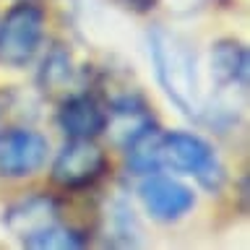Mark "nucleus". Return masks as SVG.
I'll use <instances>...</instances> for the list:
<instances>
[{"instance_id": "20e7f679", "label": "nucleus", "mask_w": 250, "mask_h": 250, "mask_svg": "<svg viewBox=\"0 0 250 250\" xmlns=\"http://www.w3.org/2000/svg\"><path fill=\"white\" fill-rule=\"evenodd\" d=\"M109 169L104 148L94 144V138H70L60 154L55 156L50 177L62 190H83L97 185Z\"/></svg>"}, {"instance_id": "f257e3e1", "label": "nucleus", "mask_w": 250, "mask_h": 250, "mask_svg": "<svg viewBox=\"0 0 250 250\" xmlns=\"http://www.w3.org/2000/svg\"><path fill=\"white\" fill-rule=\"evenodd\" d=\"M148 55L156 81L172 104L188 117H201L206 104L201 99L198 58L190 42L164 26H154L148 29Z\"/></svg>"}, {"instance_id": "ddd939ff", "label": "nucleus", "mask_w": 250, "mask_h": 250, "mask_svg": "<svg viewBox=\"0 0 250 250\" xmlns=\"http://www.w3.org/2000/svg\"><path fill=\"white\" fill-rule=\"evenodd\" d=\"M120 3L125 8H130V11H136V13H148L159 5V0H120Z\"/></svg>"}, {"instance_id": "423d86ee", "label": "nucleus", "mask_w": 250, "mask_h": 250, "mask_svg": "<svg viewBox=\"0 0 250 250\" xmlns=\"http://www.w3.org/2000/svg\"><path fill=\"white\" fill-rule=\"evenodd\" d=\"M138 198L144 203L146 214L156 222H177L188 216L195 206L193 188L167 175H144V183L138 185Z\"/></svg>"}, {"instance_id": "6e6552de", "label": "nucleus", "mask_w": 250, "mask_h": 250, "mask_svg": "<svg viewBox=\"0 0 250 250\" xmlns=\"http://www.w3.org/2000/svg\"><path fill=\"white\" fill-rule=\"evenodd\" d=\"M55 123L68 138H97L107 128V104L91 91L68 94L60 102Z\"/></svg>"}, {"instance_id": "0eeeda50", "label": "nucleus", "mask_w": 250, "mask_h": 250, "mask_svg": "<svg viewBox=\"0 0 250 250\" xmlns=\"http://www.w3.org/2000/svg\"><path fill=\"white\" fill-rule=\"evenodd\" d=\"M60 222L58 198L50 193H29L3 211V224L21 245Z\"/></svg>"}, {"instance_id": "7ed1b4c3", "label": "nucleus", "mask_w": 250, "mask_h": 250, "mask_svg": "<svg viewBox=\"0 0 250 250\" xmlns=\"http://www.w3.org/2000/svg\"><path fill=\"white\" fill-rule=\"evenodd\" d=\"M44 21V8L34 0H19L0 16V68L21 70L37 58Z\"/></svg>"}, {"instance_id": "f03ea898", "label": "nucleus", "mask_w": 250, "mask_h": 250, "mask_svg": "<svg viewBox=\"0 0 250 250\" xmlns=\"http://www.w3.org/2000/svg\"><path fill=\"white\" fill-rule=\"evenodd\" d=\"M159 159L162 167H169L180 175H193L201 188L219 193L224 185V164L216 148L190 130H167L159 133Z\"/></svg>"}, {"instance_id": "f8f14e48", "label": "nucleus", "mask_w": 250, "mask_h": 250, "mask_svg": "<svg viewBox=\"0 0 250 250\" xmlns=\"http://www.w3.org/2000/svg\"><path fill=\"white\" fill-rule=\"evenodd\" d=\"M138 232V222L128 203L117 201L115 206H109V234L117 240V245H136Z\"/></svg>"}, {"instance_id": "9b49d317", "label": "nucleus", "mask_w": 250, "mask_h": 250, "mask_svg": "<svg viewBox=\"0 0 250 250\" xmlns=\"http://www.w3.org/2000/svg\"><path fill=\"white\" fill-rule=\"evenodd\" d=\"M83 245H86V234H81L73 227H62L60 222L26 242V248H34V250H44V248L65 250V248H83Z\"/></svg>"}, {"instance_id": "39448f33", "label": "nucleus", "mask_w": 250, "mask_h": 250, "mask_svg": "<svg viewBox=\"0 0 250 250\" xmlns=\"http://www.w3.org/2000/svg\"><path fill=\"white\" fill-rule=\"evenodd\" d=\"M50 141L34 128H13L0 133V177L23 180L47 164Z\"/></svg>"}, {"instance_id": "9d476101", "label": "nucleus", "mask_w": 250, "mask_h": 250, "mask_svg": "<svg viewBox=\"0 0 250 250\" xmlns=\"http://www.w3.org/2000/svg\"><path fill=\"white\" fill-rule=\"evenodd\" d=\"M73 76V60H70V52L65 44H52L47 55L42 58V65H39L37 81L42 86V91H58L65 89V83Z\"/></svg>"}, {"instance_id": "1a4fd4ad", "label": "nucleus", "mask_w": 250, "mask_h": 250, "mask_svg": "<svg viewBox=\"0 0 250 250\" xmlns=\"http://www.w3.org/2000/svg\"><path fill=\"white\" fill-rule=\"evenodd\" d=\"M211 78L219 89L248 86V50L237 39H219L211 47Z\"/></svg>"}, {"instance_id": "4468645a", "label": "nucleus", "mask_w": 250, "mask_h": 250, "mask_svg": "<svg viewBox=\"0 0 250 250\" xmlns=\"http://www.w3.org/2000/svg\"><path fill=\"white\" fill-rule=\"evenodd\" d=\"M0 123H3V107H0Z\"/></svg>"}]
</instances>
